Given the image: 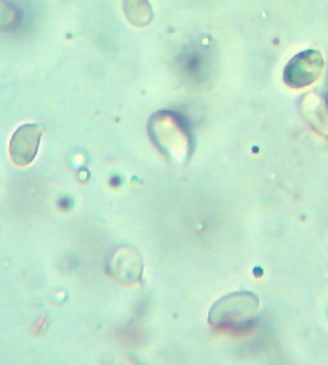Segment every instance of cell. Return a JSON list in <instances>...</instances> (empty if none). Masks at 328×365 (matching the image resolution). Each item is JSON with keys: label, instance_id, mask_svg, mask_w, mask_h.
<instances>
[{"label": "cell", "instance_id": "cell-1", "mask_svg": "<svg viewBox=\"0 0 328 365\" xmlns=\"http://www.w3.org/2000/svg\"><path fill=\"white\" fill-rule=\"evenodd\" d=\"M258 297L250 292H237L221 298L210 311V324L215 327H232L250 321L258 309Z\"/></svg>", "mask_w": 328, "mask_h": 365}, {"label": "cell", "instance_id": "cell-2", "mask_svg": "<svg viewBox=\"0 0 328 365\" xmlns=\"http://www.w3.org/2000/svg\"><path fill=\"white\" fill-rule=\"evenodd\" d=\"M324 71V58L317 50H307L293 58L285 69V82L293 88H303L316 82Z\"/></svg>", "mask_w": 328, "mask_h": 365}, {"label": "cell", "instance_id": "cell-3", "mask_svg": "<svg viewBox=\"0 0 328 365\" xmlns=\"http://www.w3.org/2000/svg\"><path fill=\"white\" fill-rule=\"evenodd\" d=\"M150 136L162 148L163 154L175 155L176 159H180L183 154H188V136L173 117H155V120L150 122Z\"/></svg>", "mask_w": 328, "mask_h": 365}, {"label": "cell", "instance_id": "cell-4", "mask_svg": "<svg viewBox=\"0 0 328 365\" xmlns=\"http://www.w3.org/2000/svg\"><path fill=\"white\" fill-rule=\"evenodd\" d=\"M42 128L39 125H24L16 132L13 138V159L16 164L26 165L34 159L39 149V141H41Z\"/></svg>", "mask_w": 328, "mask_h": 365}]
</instances>
